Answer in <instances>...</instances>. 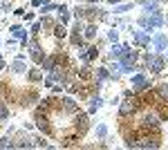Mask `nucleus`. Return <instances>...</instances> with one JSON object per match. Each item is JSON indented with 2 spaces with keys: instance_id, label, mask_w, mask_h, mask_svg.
<instances>
[{
  "instance_id": "1",
  "label": "nucleus",
  "mask_w": 168,
  "mask_h": 150,
  "mask_svg": "<svg viewBox=\"0 0 168 150\" xmlns=\"http://www.w3.org/2000/svg\"><path fill=\"white\" fill-rule=\"evenodd\" d=\"M150 65H153V72H161V67H164V61L155 56V58H150Z\"/></svg>"
},
{
  "instance_id": "2",
  "label": "nucleus",
  "mask_w": 168,
  "mask_h": 150,
  "mask_svg": "<svg viewBox=\"0 0 168 150\" xmlns=\"http://www.w3.org/2000/svg\"><path fill=\"white\" fill-rule=\"evenodd\" d=\"M56 38H63V36H65V29H63V27H56Z\"/></svg>"
},
{
  "instance_id": "3",
  "label": "nucleus",
  "mask_w": 168,
  "mask_h": 150,
  "mask_svg": "<svg viewBox=\"0 0 168 150\" xmlns=\"http://www.w3.org/2000/svg\"><path fill=\"white\" fill-rule=\"evenodd\" d=\"M159 94L161 96H168V85H159Z\"/></svg>"
},
{
  "instance_id": "4",
  "label": "nucleus",
  "mask_w": 168,
  "mask_h": 150,
  "mask_svg": "<svg viewBox=\"0 0 168 150\" xmlns=\"http://www.w3.org/2000/svg\"><path fill=\"white\" fill-rule=\"evenodd\" d=\"M14 67H16V72H25V70H22V67H25V65H22V61H16Z\"/></svg>"
},
{
  "instance_id": "5",
  "label": "nucleus",
  "mask_w": 168,
  "mask_h": 150,
  "mask_svg": "<svg viewBox=\"0 0 168 150\" xmlns=\"http://www.w3.org/2000/svg\"><path fill=\"white\" fill-rule=\"evenodd\" d=\"M85 36H88V38L94 36V27H88V34H85Z\"/></svg>"
},
{
  "instance_id": "6",
  "label": "nucleus",
  "mask_w": 168,
  "mask_h": 150,
  "mask_svg": "<svg viewBox=\"0 0 168 150\" xmlns=\"http://www.w3.org/2000/svg\"><path fill=\"white\" fill-rule=\"evenodd\" d=\"M110 2H112V5H114V2H119V0H110Z\"/></svg>"
},
{
  "instance_id": "7",
  "label": "nucleus",
  "mask_w": 168,
  "mask_h": 150,
  "mask_svg": "<svg viewBox=\"0 0 168 150\" xmlns=\"http://www.w3.org/2000/svg\"><path fill=\"white\" fill-rule=\"evenodd\" d=\"M90 2H96V0H90Z\"/></svg>"
}]
</instances>
